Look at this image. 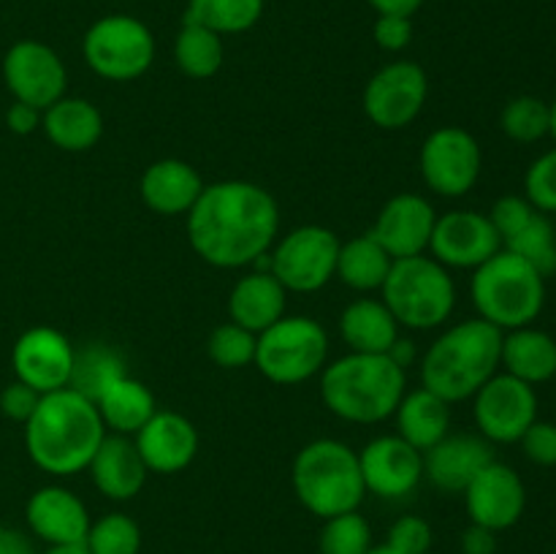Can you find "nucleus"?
Listing matches in <instances>:
<instances>
[{
	"mask_svg": "<svg viewBox=\"0 0 556 554\" xmlns=\"http://www.w3.org/2000/svg\"><path fill=\"white\" fill-rule=\"evenodd\" d=\"M407 391V373L386 353H348L320 369V396L337 418L380 424L394 416Z\"/></svg>",
	"mask_w": 556,
	"mask_h": 554,
	"instance_id": "4",
	"label": "nucleus"
},
{
	"mask_svg": "<svg viewBox=\"0 0 556 554\" xmlns=\"http://www.w3.org/2000/svg\"><path fill=\"white\" fill-rule=\"evenodd\" d=\"M0 554H38V549L27 532L0 525Z\"/></svg>",
	"mask_w": 556,
	"mask_h": 554,
	"instance_id": "48",
	"label": "nucleus"
},
{
	"mask_svg": "<svg viewBox=\"0 0 556 554\" xmlns=\"http://www.w3.org/2000/svg\"><path fill=\"white\" fill-rule=\"evenodd\" d=\"M427 554H434V552H427Z\"/></svg>",
	"mask_w": 556,
	"mask_h": 554,
	"instance_id": "54",
	"label": "nucleus"
},
{
	"mask_svg": "<svg viewBox=\"0 0 556 554\" xmlns=\"http://www.w3.org/2000/svg\"><path fill=\"white\" fill-rule=\"evenodd\" d=\"M87 470H90V478L98 492L103 498L114 500V503L134 500L144 489L147 476H150L134 438L114 432L101 440Z\"/></svg>",
	"mask_w": 556,
	"mask_h": 554,
	"instance_id": "23",
	"label": "nucleus"
},
{
	"mask_svg": "<svg viewBox=\"0 0 556 554\" xmlns=\"http://www.w3.org/2000/svg\"><path fill=\"white\" fill-rule=\"evenodd\" d=\"M41 554H90L85 543H74V546H47Z\"/></svg>",
	"mask_w": 556,
	"mask_h": 554,
	"instance_id": "51",
	"label": "nucleus"
},
{
	"mask_svg": "<svg viewBox=\"0 0 556 554\" xmlns=\"http://www.w3.org/2000/svg\"><path fill=\"white\" fill-rule=\"evenodd\" d=\"M503 250V239L494 231L489 215L476 210H451L438 215L429 253L445 269H478Z\"/></svg>",
	"mask_w": 556,
	"mask_h": 554,
	"instance_id": "16",
	"label": "nucleus"
},
{
	"mask_svg": "<svg viewBox=\"0 0 556 554\" xmlns=\"http://www.w3.org/2000/svg\"><path fill=\"white\" fill-rule=\"evenodd\" d=\"M386 356H389L394 364H400V367L407 373V367L416 362V345H413L410 340H405V337H396V342L389 348Z\"/></svg>",
	"mask_w": 556,
	"mask_h": 554,
	"instance_id": "50",
	"label": "nucleus"
},
{
	"mask_svg": "<svg viewBox=\"0 0 556 554\" xmlns=\"http://www.w3.org/2000/svg\"><path fill=\"white\" fill-rule=\"evenodd\" d=\"M421 179L432 193L462 199L478 185L483 172V152L476 136L459 125H443L424 139L418 155Z\"/></svg>",
	"mask_w": 556,
	"mask_h": 554,
	"instance_id": "11",
	"label": "nucleus"
},
{
	"mask_svg": "<svg viewBox=\"0 0 556 554\" xmlns=\"http://www.w3.org/2000/svg\"><path fill=\"white\" fill-rule=\"evenodd\" d=\"M174 60L190 79H210L223 68V60H226L223 36L193 22H182V30L174 41Z\"/></svg>",
	"mask_w": 556,
	"mask_h": 554,
	"instance_id": "34",
	"label": "nucleus"
},
{
	"mask_svg": "<svg viewBox=\"0 0 556 554\" xmlns=\"http://www.w3.org/2000/svg\"><path fill=\"white\" fill-rule=\"evenodd\" d=\"M394 418L396 435L424 454L451 432V402L421 386V389L405 391Z\"/></svg>",
	"mask_w": 556,
	"mask_h": 554,
	"instance_id": "28",
	"label": "nucleus"
},
{
	"mask_svg": "<svg viewBox=\"0 0 556 554\" xmlns=\"http://www.w3.org/2000/svg\"><path fill=\"white\" fill-rule=\"evenodd\" d=\"M503 248L525 259L543 277L556 275V228L543 212H535L521 231L505 239Z\"/></svg>",
	"mask_w": 556,
	"mask_h": 554,
	"instance_id": "35",
	"label": "nucleus"
},
{
	"mask_svg": "<svg viewBox=\"0 0 556 554\" xmlns=\"http://www.w3.org/2000/svg\"><path fill=\"white\" fill-rule=\"evenodd\" d=\"M3 81L14 101L30 103L43 112L65 96L68 71L52 47L25 38V41L11 43L5 52Z\"/></svg>",
	"mask_w": 556,
	"mask_h": 554,
	"instance_id": "14",
	"label": "nucleus"
},
{
	"mask_svg": "<svg viewBox=\"0 0 556 554\" xmlns=\"http://www.w3.org/2000/svg\"><path fill=\"white\" fill-rule=\"evenodd\" d=\"M434 532L424 516L407 514L400 516L394 525L389 527V538H386V546L396 554H427L432 552Z\"/></svg>",
	"mask_w": 556,
	"mask_h": 554,
	"instance_id": "41",
	"label": "nucleus"
},
{
	"mask_svg": "<svg viewBox=\"0 0 556 554\" xmlns=\"http://www.w3.org/2000/svg\"><path fill=\"white\" fill-rule=\"evenodd\" d=\"M5 125H9L11 134L16 136H30L33 130L41 128V109L30 106V103L14 101L5 112Z\"/></svg>",
	"mask_w": 556,
	"mask_h": 554,
	"instance_id": "46",
	"label": "nucleus"
},
{
	"mask_svg": "<svg viewBox=\"0 0 556 554\" xmlns=\"http://www.w3.org/2000/svg\"><path fill=\"white\" fill-rule=\"evenodd\" d=\"M340 335L353 353H389L400 324L383 299H356L340 315Z\"/></svg>",
	"mask_w": 556,
	"mask_h": 554,
	"instance_id": "29",
	"label": "nucleus"
},
{
	"mask_svg": "<svg viewBox=\"0 0 556 554\" xmlns=\"http://www.w3.org/2000/svg\"><path fill=\"white\" fill-rule=\"evenodd\" d=\"M74 351L68 337L52 326H33L16 337L11 348V367L16 380L36 389L38 394L68 389Z\"/></svg>",
	"mask_w": 556,
	"mask_h": 554,
	"instance_id": "15",
	"label": "nucleus"
},
{
	"mask_svg": "<svg viewBox=\"0 0 556 554\" xmlns=\"http://www.w3.org/2000/svg\"><path fill=\"white\" fill-rule=\"evenodd\" d=\"M147 470L174 476L190 467L199 454V432L193 421L177 411H155V416L134 435Z\"/></svg>",
	"mask_w": 556,
	"mask_h": 554,
	"instance_id": "21",
	"label": "nucleus"
},
{
	"mask_svg": "<svg viewBox=\"0 0 556 554\" xmlns=\"http://www.w3.org/2000/svg\"><path fill=\"white\" fill-rule=\"evenodd\" d=\"M380 293L396 324L416 331L438 329L456 307L454 277L427 253L396 259Z\"/></svg>",
	"mask_w": 556,
	"mask_h": 554,
	"instance_id": "7",
	"label": "nucleus"
},
{
	"mask_svg": "<svg viewBox=\"0 0 556 554\" xmlns=\"http://www.w3.org/2000/svg\"><path fill=\"white\" fill-rule=\"evenodd\" d=\"M424 0H369L378 14H400V16H413L421 9Z\"/></svg>",
	"mask_w": 556,
	"mask_h": 554,
	"instance_id": "49",
	"label": "nucleus"
},
{
	"mask_svg": "<svg viewBox=\"0 0 556 554\" xmlns=\"http://www.w3.org/2000/svg\"><path fill=\"white\" fill-rule=\"evenodd\" d=\"M548 123H552L548 103L538 96L510 98L500 114L503 134L519 144H532V141H541L543 136H548Z\"/></svg>",
	"mask_w": 556,
	"mask_h": 554,
	"instance_id": "36",
	"label": "nucleus"
},
{
	"mask_svg": "<svg viewBox=\"0 0 556 554\" xmlns=\"http://www.w3.org/2000/svg\"><path fill=\"white\" fill-rule=\"evenodd\" d=\"M535 206L525 199V196H503V199L494 201L492 212H489V221H492L494 231L500 234V239H510L516 231L530 223V217L535 215Z\"/></svg>",
	"mask_w": 556,
	"mask_h": 554,
	"instance_id": "42",
	"label": "nucleus"
},
{
	"mask_svg": "<svg viewBox=\"0 0 556 554\" xmlns=\"http://www.w3.org/2000/svg\"><path fill=\"white\" fill-rule=\"evenodd\" d=\"M264 0H188L185 22L206 27L217 36H237L258 25Z\"/></svg>",
	"mask_w": 556,
	"mask_h": 554,
	"instance_id": "33",
	"label": "nucleus"
},
{
	"mask_svg": "<svg viewBox=\"0 0 556 554\" xmlns=\"http://www.w3.org/2000/svg\"><path fill=\"white\" fill-rule=\"evenodd\" d=\"M329 335L309 315H282L255 342V367L277 386H296L326 367Z\"/></svg>",
	"mask_w": 556,
	"mask_h": 554,
	"instance_id": "8",
	"label": "nucleus"
},
{
	"mask_svg": "<svg viewBox=\"0 0 556 554\" xmlns=\"http://www.w3.org/2000/svg\"><path fill=\"white\" fill-rule=\"evenodd\" d=\"M41 128L47 139L63 152H87L101 141L103 114L87 98L63 96L41 112Z\"/></svg>",
	"mask_w": 556,
	"mask_h": 554,
	"instance_id": "26",
	"label": "nucleus"
},
{
	"mask_svg": "<svg viewBox=\"0 0 556 554\" xmlns=\"http://www.w3.org/2000/svg\"><path fill=\"white\" fill-rule=\"evenodd\" d=\"M288 291L269 269H255L239 277L228 293V318L261 335L286 315Z\"/></svg>",
	"mask_w": 556,
	"mask_h": 554,
	"instance_id": "25",
	"label": "nucleus"
},
{
	"mask_svg": "<svg viewBox=\"0 0 556 554\" xmlns=\"http://www.w3.org/2000/svg\"><path fill=\"white\" fill-rule=\"evenodd\" d=\"M465 508L472 525L494 532L519 525L527 508V487L519 473L505 462L492 459L465 489Z\"/></svg>",
	"mask_w": 556,
	"mask_h": 554,
	"instance_id": "18",
	"label": "nucleus"
},
{
	"mask_svg": "<svg viewBox=\"0 0 556 554\" xmlns=\"http://www.w3.org/2000/svg\"><path fill=\"white\" fill-rule=\"evenodd\" d=\"M364 489L375 498L402 500L424 478V454L400 435H380L358 451Z\"/></svg>",
	"mask_w": 556,
	"mask_h": 554,
	"instance_id": "17",
	"label": "nucleus"
},
{
	"mask_svg": "<svg viewBox=\"0 0 556 554\" xmlns=\"http://www.w3.org/2000/svg\"><path fill=\"white\" fill-rule=\"evenodd\" d=\"M293 494L318 519L358 511L364 494L358 451L334 438H320L304 445L291 467Z\"/></svg>",
	"mask_w": 556,
	"mask_h": 554,
	"instance_id": "5",
	"label": "nucleus"
},
{
	"mask_svg": "<svg viewBox=\"0 0 556 554\" xmlns=\"http://www.w3.org/2000/svg\"><path fill=\"white\" fill-rule=\"evenodd\" d=\"M521 449L530 462L541 467H556V424L538 418L525 435H521Z\"/></svg>",
	"mask_w": 556,
	"mask_h": 554,
	"instance_id": "43",
	"label": "nucleus"
},
{
	"mask_svg": "<svg viewBox=\"0 0 556 554\" xmlns=\"http://www.w3.org/2000/svg\"><path fill=\"white\" fill-rule=\"evenodd\" d=\"M101 421L109 432L128 435L134 438L152 416H155V396L141 380L123 375L114 380L106 391L96 400Z\"/></svg>",
	"mask_w": 556,
	"mask_h": 554,
	"instance_id": "30",
	"label": "nucleus"
},
{
	"mask_svg": "<svg viewBox=\"0 0 556 554\" xmlns=\"http://www.w3.org/2000/svg\"><path fill=\"white\" fill-rule=\"evenodd\" d=\"M459 549L462 554H497V532L470 521V527L462 532Z\"/></svg>",
	"mask_w": 556,
	"mask_h": 554,
	"instance_id": "47",
	"label": "nucleus"
},
{
	"mask_svg": "<svg viewBox=\"0 0 556 554\" xmlns=\"http://www.w3.org/2000/svg\"><path fill=\"white\" fill-rule=\"evenodd\" d=\"M391 259L383 250V244L372 237V234H362L348 242L340 244V255H337V277L345 282L353 291H380V286L389 277Z\"/></svg>",
	"mask_w": 556,
	"mask_h": 554,
	"instance_id": "31",
	"label": "nucleus"
},
{
	"mask_svg": "<svg viewBox=\"0 0 556 554\" xmlns=\"http://www.w3.org/2000/svg\"><path fill=\"white\" fill-rule=\"evenodd\" d=\"M128 375L125 358L106 342H87L74 351V369H71L68 389L79 391L90 402H96L117 378Z\"/></svg>",
	"mask_w": 556,
	"mask_h": 554,
	"instance_id": "32",
	"label": "nucleus"
},
{
	"mask_svg": "<svg viewBox=\"0 0 556 554\" xmlns=\"http://www.w3.org/2000/svg\"><path fill=\"white\" fill-rule=\"evenodd\" d=\"M472 304L478 318L497 326L500 331L532 326L546 304V277L532 269L510 250H500L486 264L472 269Z\"/></svg>",
	"mask_w": 556,
	"mask_h": 554,
	"instance_id": "6",
	"label": "nucleus"
},
{
	"mask_svg": "<svg viewBox=\"0 0 556 554\" xmlns=\"http://www.w3.org/2000/svg\"><path fill=\"white\" fill-rule=\"evenodd\" d=\"M554 554H556V549H554Z\"/></svg>",
	"mask_w": 556,
	"mask_h": 554,
	"instance_id": "55",
	"label": "nucleus"
},
{
	"mask_svg": "<svg viewBox=\"0 0 556 554\" xmlns=\"http://www.w3.org/2000/svg\"><path fill=\"white\" fill-rule=\"evenodd\" d=\"M367 554H396V552H391V549L386 546V543H380V546H372V549H369Z\"/></svg>",
	"mask_w": 556,
	"mask_h": 554,
	"instance_id": "53",
	"label": "nucleus"
},
{
	"mask_svg": "<svg viewBox=\"0 0 556 554\" xmlns=\"http://www.w3.org/2000/svg\"><path fill=\"white\" fill-rule=\"evenodd\" d=\"M503 331L483 318H467L445 329L421 356V386L445 402L472 400L500 369Z\"/></svg>",
	"mask_w": 556,
	"mask_h": 554,
	"instance_id": "3",
	"label": "nucleus"
},
{
	"mask_svg": "<svg viewBox=\"0 0 556 554\" xmlns=\"http://www.w3.org/2000/svg\"><path fill=\"white\" fill-rule=\"evenodd\" d=\"M280 231L275 196L248 179L204 185L188 212L190 248L217 269L250 266L271 250Z\"/></svg>",
	"mask_w": 556,
	"mask_h": 554,
	"instance_id": "1",
	"label": "nucleus"
},
{
	"mask_svg": "<svg viewBox=\"0 0 556 554\" xmlns=\"http://www.w3.org/2000/svg\"><path fill=\"white\" fill-rule=\"evenodd\" d=\"M25 521L30 536L47 543V546L85 543L87 530L92 525L90 511L81 503L79 494H74L65 487H58V483L36 489L27 498Z\"/></svg>",
	"mask_w": 556,
	"mask_h": 554,
	"instance_id": "20",
	"label": "nucleus"
},
{
	"mask_svg": "<svg viewBox=\"0 0 556 554\" xmlns=\"http://www.w3.org/2000/svg\"><path fill=\"white\" fill-rule=\"evenodd\" d=\"M141 527L134 516L114 514L101 516L90 525L85 546L90 554H139L141 552Z\"/></svg>",
	"mask_w": 556,
	"mask_h": 554,
	"instance_id": "37",
	"label": "nucleus"
},
{
	"mask_svg": "<svg viewBox=\"0 0 556 554\" xmlns=\"http://www.w3.org/2000/svg\"><path fill=\"white\" fill-rule=\"evenodd\" d=\"M372 38L383 52H402L413 41L410 16L400 14H378L372 27Z\"/></svg>",
	"mask_w": 556,
	"mask_h": 554,
	"instance_id": "44",
	"label": "nucleus"
},
{
	"mask_svg": "<svg viewBox=\"0 0 556 554\" xmlns=\"http://www.w3.org/2000/svg\"><path fill=\"white\" fill-rule=\"evenodd\" d=\"M427 98V71L410 60H394L364 87V114L378 128L402 130L421 114Z\"/></svg>",
	"mask_w": 556,
	"mask_h": 554,
	"instance_id": "13",
	"label": "nucleus"
},
{
	"mask_svg": "<svg viewBox=\"0 0 556 554\" xmlns=\"http://www.w3.org/2000/svg\"><path fill=\"white\" fill-rule=\"evenodd\" d=\"M81 54L101 79L134 81L155 63V36L136 16L109 14L87 27Z\"/></svg>",
	"mask_w": 556,
	"mask_h": 554,
	"instance_id": "9",
	"label": "nucleus"
},
{
	"mask_svg": "<svg viewBox=\"0 0 556 554\" xmlns=\"http://www.w3.org/2000/svg\"><path fill=\"white\" fill-rule=\"evenodd\" d=\"M340 239L326 226L291 228L269 250V272L286 291L315 293L337 277Z\"/></svg>",
	"mask_w": 556,
	"mask_h": 554,
	"instance_id": "10",
	"label": "nucleus"
},
{
	"mask_svg": "<svg viewBox=\"0 0 556 554\" xmlns=\"http://www.w3.org/2000/svg\"><path fill=\"white\" fill-rule=\"evenodd\" d=\"M500 367L530 386L546 383L556 375V340L535 326L503 331Z\"/></svg>",
	"mask_w": 556,
	"mask_h": 554,
	"instance_id": "27",
	"label": "nucleus"
},
{
	"mask_svg": "<svg viewBox=\"0 0 556 554\" xmlns=\"http://www.w3.org/2000/svg\"><path fill=\"white\" fill-rule=\"evenodd\" d=\"M434 223H438V212L429 204V199L418 193H396L378 212L369 234L383 244V250L394 261L410 259V255L427 253Z\"/></svg>",
	"mask_w": 556,
	"mask_h": 554,
	"instance_id": "19",
	"label": "nucleus"
},
{
	"mask_svg": "<svg viewBox=\"0 0 556 554\" xmlns=\"http://www.w3.org/2000/svg\"><path fill=\"white\" fill-rule=\"evenodd\" d=\"M492 459L494 454L486 438L448 432L440 443L424 451V478H429L440 492L462 494Z\"/></svg>",
	"mask_w": 556,
	"mask_h": 554,
	"instance_id": "22",
	"label": "nucleus"
},
{
	"mask_svg": "<svg viewBox=\"0 0 556 554\" xmlns=\"http://www.w3.org/2000/svg\"><path fill=\"white\" fill-rule=\"evenodd\" d=\"M372 546V527L358 511L324 519L318 536L320 554H367Z\"/></svg>",
	"mask_w": 556,
	"mask_h": 554,
	"instance_id": "38",
	"label": "nucleus"
},
{
	"mask_svg": "<svg viewBox=\"0 0 556 554\" xmlns=\"http://www.w3.org/2000/svg\"><path fill=\"white\" fill-rule=\"evenodd\" d=\"M525 199L543 215L556 212V147L530 163L525 174Z\"/></svg>",
	"mask_w": 556,
	"mask_h": 554,
	"instance_id": "40",
	"label": "nucleus"
},
{
	"mask_svg": "<svg viewBox=\"0 0 556 554\" xmlns=\"http://www.w3.org/2000/svg\"><path fill=\"white\" fill-rule=\"evenodd\" d=\"M106 438L96 402L74 389H60L38 400L25 424V451L38 470L68 478L87 470Z\"/></svg>",
	"mask_w": 556,
	"mask_h": 554,
	"instance_id": "2",
	"label": "nucleus"
},
{
	"mask_svg": "<svg viewBox=\"0 0 556 554\" xmlns=\"http://www.w3.org/2000/svg\"><path fill=\"white\" fill-rule=\"evenodd\" d=\"M255 342H258V335L228 320V324L212 329L210 340H206V353L217 367L244 369L255 362Z\"/></svg>",
	"mask_w": 556,
	"mask_h": 554,
	"instance_id": "39",
	"label": "nucleus"
},
{
	"mask_svg": "<svg viewBox=\"0 0 556 554\" xmlns=\"http://www.w3.org/2000/svg\"><path fill=\"white\" fill-rule=\"evenodd\" d=\"M201 190H204L201 174L188 161H179V158L155 161L152 166H147L139 182L141 201L152 212L166 217L188 215L195 201H199Z\"/></svg>",
	"mask_w": 556,
	"mask_h": 554,
	"instance_id": "24",
	"label": "nucleus"
},
{
	"mask_svg": "<svg viewBox=\"0 0 556 554\" xmlns=\"http://www.w3.org/2000/svg\"><path fill=\"white\" fill-rule=\"evenodd\" d=\"M38 400H41V394H38L36 389H30V386L22 383V380H11V383L0 391V413H3L5 418H11V421L27 424V418L36 413Z\"/></svg>",
	"mask_w": 556,
	"mask_h": 554,
	"instance_id": "45",
	"label": "nucleus"
},
{
	"mask_svg": "<svg viewBox=\"0 0 556 554\" xmlns=\"http://www.w3.org/2000/svg\"><path fill=\"white\" fill-rule=\"evenodd\" d=\"M548 112H552V123H548V136L556 141V98L548 103Z\"/></svg>",
	"mask_w": 556,
	"mask_h": 554,
	"instance_id": "52",
	"label": "nucleus"
},
{
	"mask_svg": "<svg viewBox=\"0 0 556 554\" xmlns=\"http://www.w3.org/2000/svg\"><path fill=\"white\" fill-rule=\"evenodd\" d=\"M472 416L489 443H519L521 435L538 421L535 386L508 373H494L472 394Z\"/></svg>",
	"mask_w": 556,
	"mask_h": 554,
	"instance_id": "12",
	"label": "nucleus"
}]
</instances>
